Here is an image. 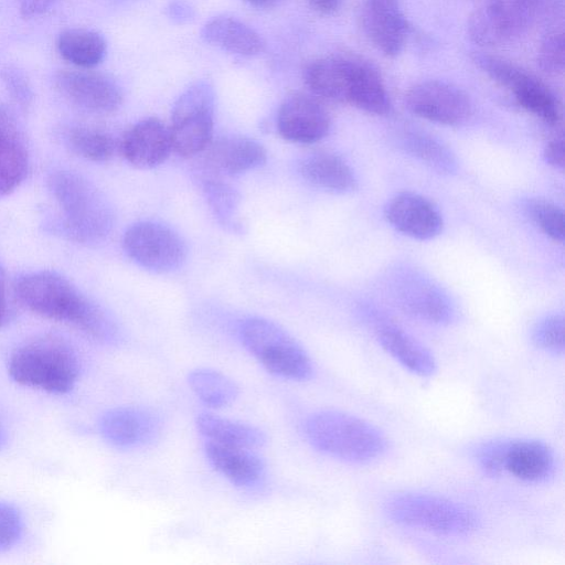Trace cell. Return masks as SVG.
Masks as SVG:
<instances>
[{
    "label": "cell",
    "mask_w": 565,
    "mask_h": 565,
    "mask_svg": "<svg viewBox=\"0 0 565 565\" xmlns=\"http://www.w3.org/2000/svg\"><path fill=\"white\" fill-rule=\"evenodd\" d=\"M14 289L19 301L38 316L70 324L99 342L115 343L120 337L113 318L58 273L25 274Z\"/></svg>",
    "instance_id": "obj_1"
},
{
    "label": "cell",
    "mask_w": 565,
    "mask_h": 565,
    "mask_svg": "<svg viewBox=\"0 0 565 565\" xmlns=\"http://www.w3.org/2000/svg\"><path fill=\"white\" fill-rule=\"evenodd\" d=\"M47 186L61 211L57 230L64 237L90 245L104 242L111 233L113 207L85 177L70 170H56L50 174Z\"/></svg>",
    "instance_id": "obj_2"
},
{
    "label": "cell",
    "mask_w": 565,
    "mask_h": 565,
    "mask_svg": "<svg viewBox=\"0 0 565 565\" xmlns=\"http://www.w3.org/2000/svg\"><path fill=\"white\" fill-rule=\"evenodd\" d=\"M8 374L19 385L65 394L78 379L79 361L67 341L45 334L26 340L11 352Z\"/></svg>",
    "instance_id": "obj_3"
},
{
    "label": "cell",
    "mask_w": 565,
    "mask_h": 565,
    "mask_svg": "<svg viewBox=\"0 0 565 565\" xmlns=\"http://www.w3.org/2000/svg\"><path fill=\"white\" fill-rule=\"evenodd\" d=\"M305 434L317 450L351 463L371 462L386 449V439L374 425L338 411H322L309 416Z\"/></svg>",
    "instance_id": "obj_4"
},
{
    "label": "cell",
    "mask_w": 565,
    "mask_h": 565,
    "mask_svg": "<svg viewBox=\"0 0 565 565\" xmlns=\"http://www.w3.org/2000/svg\"><path fill=\"white\" fill-rule=\"evenodd\" d=\"M386 515L395 523L447 536L475 532L479 526L476 513L452 500L427 493L405 492L385 503Z\"/></svg>",
    "instance_id": "obj_5"
},
{
    "label": "cell",
    "mask_w": 565,
    "mask_h": 565,
    "mask_svg": "<svg viewBox=\"0 0 565 565\" xmlns=\"http://www.w3.org/2000/svg\"><path fill=\"white\" fill-rule=\"evenodd\" d=\"M245 349L271 374L305 381L312 374V363L305 349L281 327L259 317L245 319L239 326Z\"/></svg>",
    "instance_id": "obj_6"
},
{
    "label": "cell",
    "mask_w": 565,
    "mask_h": 565,
    "mask_svg": "<svg viewBox=\"0 0 565 565\" xmlns=\"http://www.w3.org/2000/svg\"><path fill=\"white\" fill-rule=\"evenodd\" d=\"M550 0H486L468 18L467 33L475 44L508 43L542 18Z\"/></svg>",
    "instance_id": "obj_7"
},
{
    "label": "cell",
    "mask_w": 565,
    "mask_h": 565,
    "mask_svg": "<svg viewBox=\"0 0 565 565\" xmlns=\"http://www.w3.org/2000/svg\"><path fill=\"white\" fill-rule=\"evenodd\" d=\"M215 111L213 87L200 81L188 87L175 100L169 127L172 150L192 158L212 141Z\"/></svg>",
    "instance_id": "obj_8"
},
{
    "label": "cell",
    "mask_w": 565,
    "mask_h": 565,
    "mask_svg": "<svg viewBox=\"0 0 565 565\" xmlns=\"http://www.w3.org/2000/svg\"><path fill=\"white\" fill-rule=\"evenodd\" d=\"M122 247L132 262L159 274L177 270L188 256L186 244L179 233L153 221H140L127 228Z\"/></svg>",
    "instance_id": "obj_9"
},
{
    "label": "cell",
    "mask_w": 565,
    "mask_h": 565,
    "mask_svg": "<svg viewBox=\"0 0 565 565\" xmlns=\"http://www.w3.org/2000/svg\"><path fill=\"white\" fill-rule=\"evenodd\" d=\"M482 71L497 84L508 89L518 105L548 126L561 121V106L552 89L540 78L511 61L490 55Z\"/></svg>",
    "instance_id": "obj_10"
},
{
    "label": "cell",
    "mask_w": 565,
    "mask_h": 565,
    "mask_svg": "<svg viewBox=\"0 0 565 565\" xmlns=\"http://www.w3.org/2000/svg\"><path fill=\"white\" fill-rule=\"evenodd\" d=\"M405 105L417 117L452 127L465 125L473 113L472 103L461 88L438 79L423 81L409 87Z\"/></svg>",
    "instance_id": "obj_11"
},
{
    "label": "cell",
    "mask_w": 565,
    "mask_h": 565,
    "mask_svg": "<svg viewBox=\"0 0 565 565\" xmlns=\"http://www.w3.org/2000/svg\"><path fill=\"white\" fill-rule=\"evenodd\" d=\"M53 82L65 98L92 113H113L122 103L119 85L108 75L89 68L57 70Z\"/></svg>",
    "instance_id": "obj_12"
},
{
    "label": "cell",
    "mask_w": 565,
    "mask_h": 565,
    "mask_svg": "<svg viewBox=\"0 0 565 565\" xmlns=\"http://www.w3.org/2000/svg\"><path fill=\"white\" fill-rule=\"evenodd\" d=\"M331 118L318 99L307 94L287 97L277 113L280 136L295 143L309 145L323 139L330 131Z\"/></svg>",
    "instance_id": "obj_13"
},
{
    "label": "cell",
    "mask_w": 565,
    "mask_h": 565,
    "mask_svg": "<svg viewBox=\"0 0 565 565\" xmlns=\"http://www.w3.org/2000/svg\"><path fill=\"white\" fill-rule=\"evenodd\" d=\"M98 429L111 446L129 449L153 441L160 434L161 422L149 409L119 406L106 411L100 416Z\"/></svg>",
    "instance_id": "obj_14"
},
{
    "label": "cell",
    "mask_w": 565,
    "mask_h": 565,
    "mask_svg": "<svg viewBox=\"0 0 565 565\" xmlns=\"http://www.w3.org/2000/svg\"><path fill=\"white\" fill-rule=\"evenodd\" d=\"M387 222L399 233L418 241H428L440 234L443 216L427 198L415 192H401L385 206Z\"/></svg>",
    "instance_id": "obj_15"
},
{
    "label": "cell",
    "mask_w": 565,
    "mask_h": 565,
    "mask_svg": "<svg viewBox=\"0 0 565 565\" xmlns=\"http://www.w3.org/2000/svg\"><path fill=\"white\" fill-rule=\"evenodd\" d=\"M361 19L366 38L380 52L390 57L402 52L408 24L399 0H364Z\"/></svg>",
    "instance_id": "obj_16"
},
{
    "label": "cell",
    "mask_w": 565,
    "mask_h": 565,
    "mask_svg": "<svg viewBox=\"0 0 565 565\" xmlns=\"http://www.w3.org/2000/svg\"><path fill=\"white\" fill-rule=\"evenodd\" d=\"M203 152V170L221 177H234L255 170L267 160L264 146L244 136L212 140Z\"/></svg>",
    "instance_id": "obj_17"
},
{
    "label": "cell",
    "mask_w": 565,
    "mask_h": 565,
    "mask_svg": "<svg viewBox=\"0 0 565 565\" xmlns=\"http://www.w3.org/2000/svg\"><path fill=\"white\" fill-rule=\"evenodd\" d=\"M119 149L126 161L135 168H156L172 151L169 127L154 117L141 119L125 132Z\"/></svg>",
    "instance_id": "obj_18"
},
{
    "label": "cell",
    "mask_w": 565,
    "mask_h": 565,
    "mask_svg": "<svg viewBox=\"0 0 565 565\" xmlns=\"http://www.w3.org/2000/svg\"><path fill=\"white\" fill-rule=\"evenodd\" d=\"M359 60L345 56L318 58L306 67L305 83L316 97L349 104Z\"/></svg>",
    "instance_id": "obj_19"
},
{
    "label": "cell",
    "mask_w": 565,
    "mask_h": 565,
    "mask_svg": "<svg viewBox=\"0 0 565 565\" xmlns=\"http://www.w3.org/2000/svg\"><path fill=\"white\" fill-rule=\"evenodd\" d=\"M555 462L553 450L541 440L505 441L503 470L522 481L532 483L547 481L554 475Z\"/></svg>",
    "instance_id": "obj_20"
},
{
    "label": "cell",
    "mask_w": 565,
    "mask_h": 565,
    "mask_svg": "<svg viewBox=\"0 0 565 565\" xmlns=\"http://www.w3.org/2000/svg\"><path fill=\"white\" fill-rule=\"evenodd\" d=\"M375 333L382 348L412 373L429 376L436 371L431 352L398 326L375 318Z\"/></svg>",
    "instance_id": "obj_21"
},
{
    "label": "cell",
    "mask_w": 565,
    "mask_h": 565,
    "mask_svg": "<svg viewBox=\"0 0 565 565\" xmlns=\"http://www.w3.org/2000/svg\"><path fill=\"white\" fill-rule=\"evenodd\" d=\"M298 171L311 185L332 193H349L356 189L358 180L347 161L335 153L317 151L302 158Z\"/></svg>",
    "instance_id": "obj_22"
},
{
    "label": "cell",
    "mask_w": 565,
    "mask_h": 565,
    "mask_svg": "<svg viewBox=\"0 0 565 565\" xmlns=\"http://www.w3.org/2000/svg\"><path fill=\"white\" fill-rule=\"evenodd\" d=\"M29 154L13 116L0 108V196L13 192L25 179Z\"/></svg>",
    "instance_id": "obj_23"
},
{
    "label": "cell",
    "mask_w": 565,
    "mask_h": 565,
    "mask_svg": "<svg viewBox=\"0 0 565 565\" xmlns=\"http://www.w3.org/2000/svg\"><path fill=\"white\" fill-rule=\"evenodd\" d=\"M205 455L211 466L232 483L252 487L265 473V463L252 449L207 441Z\"/></svg>",
    "instance_id": "obj_24"
},
{
    "label": "cell",
    "mask_w": 565,
    "mask_h": 565,
    "mask_svg": "<svg viewBox=\"0 0 565 565\" xmlns=\"http://www.w3.org/2000/svg\"><path fill=\"white\" fill-rule=\"evenodd\" d=\"M201 34L206 42L241 56L257 55L265 47L254 29L232 17L212 18L203 25Z\"/></svg>",
    "instance_id": "obj_25"
},
{
    "label": "cell",
    "mask_w": 565,
    "mask_h": 565,
    "mask_svg": "<svg viewBox=\"0 0 565 565\" xmlns=\"http://www.w3.org/2000/svg\"><path fill=\"white\" fill-rule=\"evenodd\" d=\"M195 423L198 430L212 443L246 449L259 448L266 443L264 431L247 423L212 413L199 414Z\"/></svg>",
    "instance_id": "obj_26"
},
{
    "label": "cell",
    "mask_w": 565,
    "mask_h": 565,
    "mask_svg": "<svg viewBox=\"0 0 565 565\" xmlns=\"http://www.w3.org/2000/svg\"><path fill=\"white\" fill-rule=\"evenodd\" d=\"M60 55L78 68H92L102 63L107 44L98 32L73 28L60 33L56 42Z\"/></svg>",
    "instance_id": "obj_27"
},
{
    "label": "cell",
    "mask_w": 565,
    "mask_h": 565,
    "mask_svg": "<svg viewBox=\"0 0 565 565\" xmlns=\"http://www.w3.org/2000/svg\"><path fill=\"white\" fill-rule=\"evenodd\" d=\"M349 104L371 115L383 116L391 110V99L379 71L360 58Z\"/></svg>",
    "instance_id": "obj_28"
},
{
    "label": "cell",
    "mask_w": 565,
    "mask_h": 565,
    "mask_svg": "<svg viewBox=\"0 0 565 565\" xmlns=\"http://www.w3.org/2000/svg\"><path fill=\"white\" fill-rule=\"evenodd\" d=\"M408 291L401 295L402 307L406 312L423 321L435 324L449 323L454 309L445 295L423 282L411 284Z\"/></svg>",
    "instance_id": "obj_29"
},
{
    "label": "cell",
    "mask_w": 565,
    "mask_h": 565,
    "mask_svg": "<svg viewBox=\"0 0 565 565\" xmlns=\"http://www.w3.org/2000/svg\"><path fill=\"white\" fill-rule=\"evenodd\" d=\"M202 191L214 216L222 226L233 232H241L243 224L238 218L239 194L224 177L202 171Z\"/></svg>",
    "instance_id": "obj_30"
},
{
    "label": "cell",
    "mask_w": 565,
    "mask_h": 565,
    "mask_svg": "<svg viewBox=\"0 0 565 565\" xmlns=\"http://www.w3.org/2000/svg\"><path fill=\"white\" fill-rule=\"evenodd\" d=\"M402 148L422 163L443 174L457 170V160L451 150L431 135L409 129L399 137Z\"/></svg>",
    "instance_id": "obj_31"
},
{
    "label": "cell",
    "mask_w": 565,
    "mask_h": 565,
    "mask_svg": "<svg viewBox=\"0 0 565 565\" xmlns=\"http://www.w3.org/2000/svg\"><path fill=\"white\" fill-rule=\"evenodd\" d=\"M188 382L194 394L215 408L232 404L238 396V386L225 374L211 369H196L189 373Z\"/></svg>",
    "instance_id": "obj_32"
},
{
    "label": "cell",
    "mask_w": 565,
    "mask_h": 565,
    "mask_svg": "<svg viewBox=\"0 0 565 565\" xmlns=\"http://www.w3.org/2000/svg\"><path fill=\"white\" fill-rule=\"evenodd\" d=\"M543 19L546 31L539 47L537 64L545 73L559 74L565 65L564 11L548 12Z\"/></svg>",
    "instance_id": "obj_33"
},
{
    "label": "cell",
    "mask_w": 565,
    "mask_h": 565,
    "mask_svg": "<svg viewBox=\"0 0 565 565\" xmlns=\"http://www.w3.org/2000/svg\"><path fill=\"white\" fill-rule=\"evenodd\" d=\"M65 142L75 154L93 162H106L116 151L110 135L89 127H72L65 135Z\"/></svg>",
    "instance_id": "obj_34"
},
{
    "label": "cell",
    "mask_w": 565,
    "mask_h": 565,
    "mask_svg": "<svg viewBox=\"0 0 565 565\" xmlns=\"http://www.w3.org/2000/svg\"><path fill=\"white\" fill-rule=\"evenodd\" d=\"M523 210L530 220L551 239L563 243L565 236L564 212L556 204L540 198L523 202Z\"/></svg>",
    "instance_id": "obj_35"
},
{
    "label": "cell",
    "mask_w": 565,
    "mask_h": 565,
    "mask_svg": "<svg viewBox=\"0 0 565 565\" xmlns=\"http://www.w3.org/2000/svg\"><path fill=\"white\" fill-rule=\"evenodd\" d=\"M534 344L553 354L564 351V319L561 315H548L534 326L532 331Z\"/></svg>",
    "instance_id": "obj_36"
},
{
    "label": "cell",
    "mask_w": 565,
    "mask_h": 565,
    "mask_svg": "<svg viewBox=\"0 0 565 565\" xmlns=\"http://www.w3.org/2000/svg\"><path fill=\"white\" fill-rule=\"evenodd\" d=\"M0 81L11 98L23 109H28L33 102V89L29 77L19 66L13 64L0 65Z\"/></svg>",
    "instance_id": "obj_37"
},
{
    "label": "cell",
    "mask_w": 565,
    "mask_h": 565,
    "mask_svg": "<svg viewBox=\"0 0 565 565\" xmlns=\"http://www.w3.org/2000/svg\"><path fill=\"white\" fill-rule=\"evenodd\" d=\"M23 532V519L19 509L0 500V553L13 547Z\"/></svg>",
    "instance_id": "obj_38"
},
{
    "label": "cell",
    "mask_w": 565,
    "mask_h": 565,
    "mask_svg": "<svg viewBox=\"0 0 565 565\" xmlns=\"http://www.w3.org/2000/svg\"><path fill=\"white\" fill-rule=\"evenodd\" d=\"M505 441H489L477 451L480 468L489 476H498L503 471V450Z\"/></svg>",
    "instance_id": "obj_39"
},
{
    "label": "cell",
    "mask_w": 565,
    "mask_h": 565,
    "mask_svg": "<svg viewBox=\"0 0 565 565\" xmlns=\"http://www.w3.org/2000/svg\"><path fill=\"white\" fill-rule=\"evenodd\" d=\"M57 0H19V12L24 19H34L50 12Z\"/></svg>",
    "instance_id": "obj_40"
},
{
    "label": "cell",
    "mask_w": 565,
    "mask_h": 565,
    "mask_svg": "<svg viewBox=\"0 0 565 565\" xmlns=\"http://www.w3.org/2000/svg\"><path fill=\"white\" fill-rule=\"evenodd\" d=\"M543 158L548 166L555 169H563L564 140L562 136L554 137L545 145L543 150Z\"/></svg>",
    "instance_id": "obj_41"
},
{
    "label": "cell",
    "mask_w": 565,
    "mask_h": 565,
    "mask_svg": "<svg viewBox=\"0 0 565 565\" xmlns=\"http://www.w3.org/2000/svg\"><path fill=\"white\" fill-rule=\"evenodd\" d=\"M8 317L7 276L4 268L0 264V328L7 323Z\"/></svg>",
    "instance_id": "obj_42"
},
{
    "label": "cell",
    "mask_w": 565,
    "mask_h": 565,
    "mask_svg": "<svg viewBox=\"0 0 565 565\" xmlns=\"http://www.w3.org/2000/svg\"><path fill=\"white\" fill-rule=\"evenodd\" d=\"M310 6L321 14H331L335 12L342 0H308Z\"/></svg>",
    "instance_id": "obj_43"
},
{
    "label": "cell",
    "mask_w": 565,
    "mask_h": 565,
    "mask_svg": "<svg viewBox=\"0 0 565 565\" xmlns=\"http://www.w3.org/2000/svg\"><path fill=\"white\" fill-rule=\"evenodd\" d=\"M249 4L258 9L274 8L280 0H246Z\"/></svg>",
    "instance_id": "obj_44"
},
{
    "label": "cell",
    "mask_w": 565,
    "mask_h": 565,
    "mask_svg": "<svg viewBox=\"0 0 565 565\" xmlns=\"http://www.w3.org/2000/svg\"><path fill=\"white\" fill-rule=\"evenodd\" d=\"M2 438H3V436H2V431H1V429H0V444H1V441H2Z\"/></svg>",
    "instance_id": "obj_45"
}]
</instances>
